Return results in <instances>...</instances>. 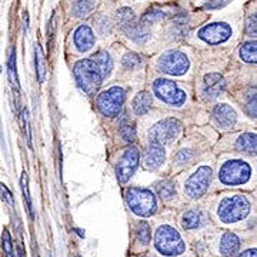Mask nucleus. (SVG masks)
I'll use <instances>...</instances> for the list:
<instances>
[{"label":"nucleus","instance_id":"36","mask_svg":"<svg viewBox=\"0 0 257 257\" xmlns=\"http://www.w3.org/2000/svg\"><path fill=\"white\" fill-rule=\"evenodd\" d=\"M0 194L3 196L2 199H5V202L9 203L10 206H15L13 197H12V193L9 192V189H8V187H6L3 183H0Z\"/></svg>","mask_w":257,"mask_h":257},{"label":"nucleus","instance_id":"35","mask_svg":"<svg viewBox=\"0 0 257 257\" xmlns=\"http://www.w3.org/2000/svg\"><path fill=\"white\" fill-rule=\"evenodd\" d=\"M23 124H25V133H26V142L28 146L32 149V133H30V121H29V111L25 109L23 110Z\"/></svg>","mask_w":257,"mask_h":257},{"label":"nucleus","instance_id":"30","mask_svg":"<svg viewBox=\"0 0 257 257\" xmlns=\"http://www.w3.org/2000/svg\"><path fill=\"white\" fill-rule=\"evenodd\" d=\"M165 18V13L163 12H160V10H152V12H149L146 13L142 20H140V25L143 26V28H149L153 22H156V20H160V19Z\"/></svg>","mask_w":257,"mask_h":257},{"label":"nucleus","instance_id":"20","mask_svg":"<svg viewBox=\"0 0 257 257\" xmlns=\"http://www.w3.org/2000/svg\"><path fill=\"white\" fill-rule=\"evenodd\" d=\"M35 66H36L37 82L43 83L46 79V60H45L43 52H42V47L39 45L35 46Z\"/></svg>","mask_w":257,"mask_h":257},{"label":"nucleus","instance_id":"7","mask_svg":"<svg viewBox=\"0 0 257 257\" xmlns=\"http://www.w3.org/2000/svg\"><path fill=\"white\" fill-rule=\"evenodd\" d=\"M250 176H251V169L243 160H229L221 166L219 172V179L221 183L230 184V186L246 183Z\"/></svg>","mask_w":257,"mask_h":257},{"label":"nucleus","instance_id":"14","mask_svg":"<svg viewBox=\"0 0 257 257\" xmlns=\"http://www.w3.org/2000/svg\"><path fill=\"white\" fill-rule=\"evenodd\" d=\"M213 119L219 127L231 128L236 124L237 116H236V111L233 110L229 104H219L213 110Z\"/></svg>","mask_w":257,"mask_h":257},{"label":"nucleus","instance_id":"40","mask_svg":"<svg viewBox=\"0 0 257 257\" xmlns=\"http://www.w3.org/2000/svg\"><path fill=\"white\" fill-rule=\"evenodd\" d=\"M239 257H256V248H250V250H246L243 251Z\"/></svg>","mask_w":257,"mask_h":257},{"label":"nucleus","instance_id":"29","mask_svg":"<svg viewBox=\"0 0 257 257\" xmlns=\"http://www.w3.org/2000/svg\"><path fill=\"white\" fill-rule=\"evenodd\" d=\"M94 8V2H76L73 6V12L76 16H87Z\"/></svg>","mask_w":257,"mask_h":257},{"label":"nucleus","instance_id":"28","mask_svg":"<svg viewBox=\"0 0 257 257\" xmlns=\"http://www.w3.org/2000/svg\"><path fill=\"white\" fill-rule=\"evenodd\" d=\"M120 135H121V138L126 143H133L135 139H136V128L132 123H124L120 127Z\"/></svg>","mask_w":257,"mask_h":257},{"label":"nucleus","instance_id":"31","mask_svg":"<svg viewBox=\"0 0 257 257\" xmlns=\"http://www.w3.org/2000/svg\"><path fill=\"white\" fill-rule=\"evenodd\" d=\"M2 246H3V251L6 253V257H15V254H13V243H12V237H10V233L8 230H3Z\"/></svg>","mask_w":257,"mask_h":257},{"label":"nucleus","instance_id":"17","mask_svg":"<svg viewBox=\"0 0 257 257\" xmlns=\"http://www.w3.org/2000/svg\"><path fill=\"white\" fill-rule=\"evenodd\" d=\"M240 248V240L234 233H224L220 241V253L224 257H234Z\"/></svg>","mask_w":257,"mask_h":257},{"label":"nucleus","instance_id":"9","mask_svg":"<svg viewBox=\"0 0 257 257\" xmlns=\"http://www.w3.org/2000/svg\"><path fill=\"white\" fill-rule=\"evenodd\" d=\"M155 94L160 100L170 106H182L186 101V93L179 89V86L167 79H157L153 84Z\"/></svg>","mask_w":257,"mask_h":257},{"label":"nucleus","instance_id":"2","mask_svg":"<svg viewBox=\"0 0 257 257\" xmlns=\"http://www.w3.org/2000/svg\"><path fill=\"white\" fill-rule=\"evenodd\" d=\"M126 202L130 210L140 217H149L156 211V197L147 189L130 187L126 192Z\"/></svg>","mask_w":257,"mask_h":257},{"label":"nucleus","instance_id":"27","mask_svg":"<svg viewBox=\"0 0 257 257\" xmlns=\"http://www.w3.org/2000/svg\"><path fill=\"white\" fill-rule=\"evenodd\" d=\"M22 192H23V197H25V202L28 204L29 214H30V219H35V213H33V204H32V197H30V192H29L28 186V175L23 173L22 176Z\"/></svg>","mask_w":257,"mask_h":257},{"label":"nucleus","instance_id":"15","mask_svg":"<svg viewBox=\"0 0 257 257\" xmlns=\"http://www.w3.org/2000/svg\"><path fill=\"white\" fill-rule=\"evenodd\" d=\"M73 40L76 47L80 50V52H89L93 46H94V35H93L92 29L89 26H79L76 29L73 35Z\"/></svg>","mask_w":257,"mask_h":257},{"label":"nucleus","instance_id":"34","mask_svg":"<svg viewBox=\"0 0 257 257\" xmlns=\"http://www.w3.org/2000/svg\"><path fill=\"white\" fill-rule=\"evenodd\" d=\"M246 109L250 117H256V89H251L248 93V101Z\"/></svg>","mask_w":257,"mask_h":257},{"label":"nucleus","instance_id":"24","mask_svg":"<svg viewBox=\"0 0 257 257\" xmlns=\"http://www.w3.org/2000/svg\"><path fill=\"white\" fill-rule=\"evenodd\" d=\"M156 192L162 200H170L176 196L175 183L170 180H163V182L156 184Z\"/></svg>","mask_w":257,"mask_h":257},{"label":"nucleus","instance_id":"18","mask_svg":"<svg viewBox=\"0 0 257 257\" xmlns=\"http://www.w3.org/2000/svg\"><path fill=\"white\" fill-rule=\"evenodd\" d=\"M90 60H93V63L97 66V69H99V72H100L103 79H106V77L110 74L111 69H113V62H111L110 55H109L106 50H99V52H96V53L92 56Z\"/></svg>","mask_w":257,"mask_h":257},{"label":"nucleus","instance_id":"39","mask_svg":"<svg viewBox=\"0 0 257 257\" xmlns=\"http://www.w3.org/2000/svg\"><path fill=\"white\" fill-rule=\"evenodd\" d=\"M192 157V153H190V150H182L179 155H177V160L180 162V163H184V162H187L189 159Z\"/></svg>","mask_w":257,"mask_h":257},{"label":"nucleus","instance_id":"38","mask_svg":"<svg viewBox=\"0 0 257 257\" xmlns=\"http://www.w3.org/2000/svg\"><path fill=\"white\" fill-rule=\"evenodd\" d=\"M227 3H230V2H220V0H216V2H206V5H204V8L206 9H220V8H223V6H226Z\"/></svg>","mask_w":257,"mask_h":257},{"label":"nucleus","instance_id":"41","mask_svg":"<svg viewBox=\"0 0 257 257\" xmlns=\"http://www.w3.org/2000/svg\"><path fill=\"white\" fill-rule=\"evenodd\" d=\"M18 254H19V257H25V254H23V250H22V247L18 248Z\"/></svg>","mask_w":257,"mask_h":257},{"label":"nucleus","instance_id":"33","mask_svg":"<svg viewBox=\"0 0 257 257\" xmlns=\"http://www.w3.org/2000/svg\"><path fill=\"white\" fill-rule=\"evenodd\" d=\"M138 236L140 243H143V244H147L150 241V229H149V224H147L146 221H142L139 224Z\"/></svg>","mask_w":257,"mask_h":257},{"label":"nucleus","instance_id":"3","mask_svg":"<svg viewBox=\"0 0 257 257\" xmlns=\"http://www.w3.org/2000/svg\"><path fill=\"white\" fill-rule=\"evenodd\" d=\"M155 246L165 256H179L186 250L180 234L170 226H160L157 229L155 234Z\"/></svg>","mask_w":257,"mask_h":257},{"label":"nucleus","instance_id":"16","mask_svg":"<svg viewBox=\"0 0 257 257\" xmlns=\"http://www.w3.org/2000/svg\"><path fill=\"white\" fill-rule=\"evenodd\" d=\"M166 153L163 146L150 145L146 150V155H145V167L147 170H156L157 167L163 165Z\"/></svg>","mask_w":257,"mask_h":257},{"label":"nucleus","instance_id":"8","mask_svg":"<svg viewBox=\"0 0 257 257\" xmlns=\"http://www.w3.org/2000/svg\"><path fill=\"white\" fill-rule=\"evenodd\" d=\"M157 67L162 73L173 74V76H180L184 74L189 67H190V62L187 59V56L179 52V50H169L163 55L160 56Z\"/></svg>","mask_w":257,"mask_h":257},{"label":"nucleus","instance_id":"42","mask_svg":"<svg viewBox=\"0 0 257 257\" xmlns=\"http://www.w3.org/2000/svg\"><path fill=\"white\" fill-rule=\"evenodd\" d=\"M76 257H80V256H76Z\"/></svg>","mask_w":257,"mask_h":257},{"label":"nucleus","instance_id":"32","mask_svg":"<svg viewBox=\"0 0 257 257\" xmlns=\"http://www.w3.org/2000/svg\"><path fill=\"white\" fill-rule=\"evenodd\" d=\"M142 63V59L136 53H126L123 57V66L126 69H135Z\"/></svg>","mask_w":257,"mask_h":257},{"label":"nucleus","instance_id":"26","mask_svg":"<svg viewBox=\"0 0 257 257\" xmlns=\"http://www.w3.org/2000/svg\"><path fill=\"white\" fill-rule=\"evenodd\" d=\"M184 229L192 230V229H197L200 226V214L196 213L194 210H189L184 213L183 216V221H182Z\"/></svg>","mask_w":257,"mask_h":257},{"label":"nucleus","instance_id":"25","mask_svg":"<svg viewBox=\"0 0 257 257\" xmlns=\"http://www.w3.org/2000/svg\"><path fill=\"white\" fill-rule=\"evenodd\" d=\"M8 74H9V80L13 86V89L19 92V77L18 69H16V52H15V49L10 52L9 62H8Z\"/></svg>","mask_w":257,"mask_h":257},{"label":"nucleus","instance_id":"4","mask_svg":"<svg viewBox=\"0 0 257 257\" xmlns=\"http://www.w3.org/2000/svg\"><path fill=\"white\" fill-rule=\"evenodd\" d=\"M250 211V203L243 196H231L223 199L219 204V219L223 223H234L243 220Z\"/></svg>","mask_w":257,"mask_h":257},{"label":"nucleus","instance_id":"5","mask_svg":"<svg viewBox=\"0 0 257 257\" xmlns=\"http://www.w3.org/2000/svg\"><path fill=\"white\" fill-rule=\"evenodd\" d=\"M180 132H182V123L175 117L160 120L152 127L149 133L150 145H157V146L169 145L179 138Z\"/></svg>","mask_w":257,"mask_h":257},{"label":"nucleus","instance_id":"10","mask_svg":"<svg viewBox=\"0 0 257 257\" xmlns=\"http://www.w3.org/2000/svg\"><path fill=\"white\" fill-rule=\"evenodd\" d=\"M210 180L211 169L207 166H202L189 177V180L186 182V186H184V192L189 197L197 199L207 192V189L210 186Z\"/></svg>","mask_w":257,"mask_h":257},{"label":"nucleus","instance_id":"12","mask_svg":"<svg viewBox=\"0 0 257 257\" xmlns=\"http://www.w3.org/2000/svg\"><path fill=\"white\" fill-rule=\"evenodd\" d=\"M199 37L209 45H220L231 37V28L227 23H211L200 29Z\"/></svg>","mask_w":257,"mask_h":257},{"label":"nucleus","instance_id":"37","mask_svg":"<svg viewBox=\"0 0 257 257\" xmlns=\"http://www.w3.org/2000/svg\"><path fill=\"white\" fill-rule=\"evenodd\" d=\"M247 33L250 36L256 37V13L251 15L247 20Z\"/></svg>","mask_w":257,"mask_h":257},{"label":"nucleus","instance_id":"21","mask_svg":"<svg viewBox=\"0 0 257 257\" xmlns=\"http://www.w3.org/2000/svg\"><path fill=\"white\" fill-rule=\"evenodd\" d=\"M236 146L239 149L240 152H244V153H256V135L253 133H244L237 139V143Z\"/></svg>","mask_w":257,"mask_h":257},{"label":"nucleus","instance_id":"19","mask_svg":"<svg viewBox=\"0 0 257 257\" xmlns=\"http://www.w3.org/2000/svg\"><path fill=\"white\" fill-rule=\"evenodd\" d=\"M152 103H153V99H152V94L147 92H140L136 94V97L133 99V111L138 114V116H142V114H146L147 111L150 110L152 107Z\"/></svg>","mask_w":257,"mask_h":257},{"label":"nucleus","instance_id":"23","mask_svg":"<svg viewBox=\"0 0 257 257\" xmlns=\"http://www.w3.org/2000/svg\"><path fill=\"white\" fill-rule=\"evenodd\" d=\"M116 20L120 25V28L123 29V30H126V29L133 26L136 23V16H135L133 10L127 9V8H121L116 13Z\"/></svg>","mask_w":257,"mask_h":257},{"label":"nucleus","instance_id":"6","mask_svg":"<svg viewBox=\"0 0 257 257\" xmlns=\"http://www.w3.org/2000/svg\"><path fill=\"white\" fill-rule=\"evenodd\" d=\"M124 99H126V92L119 86H114L99 94L97 101H96L97 109L106 117H116L123 107Z\"/></svg>","mask_w":257,"mask_h":257},{"label":"nucleus","instance_id":"13","mask_svg":"<svg viewBox=\"0 0 257 257\" xmlns=\"http://www.w3.org/2000/svg\"><path fill=\"white\" fill-rule=\"evenodd\" d=\"M226 87V82L223 76L219 73H209L204 76V83H203V94L207 99H214L220 94Z\"/></svg>","mask_w":257,"mask_h":257},{"label":"nucleus","instance_id":"11","mask_svg":"<svg viewBox=\"0 0 257 257\" xmlns=\"http://www.w3.org/2000/svg\"><path fill=\"white\" fill-rule=\"evenodd\" d=\"M139 160H140V156H139V152L136 147H128L127 150H124L123 156L120 157L117 169H116L117 179H119L120 183H127L128 180L132 179L135 170L138 169Z\"/></svg>","mask_w":257,"mask_h":257},{"label":"nucleus","instance_id":"22","mask_svg":"<svg viewBox=\"0 0 257 257\" xmlns=\"http://www.w3.org/2000/svg\"><path fill=\"white\" fill-rule=\"evenodd\" d=\"M240 57L246 63H256L257 43L256 40H250L240 47Z\"/></svg>","mask_w":257,"mask_h":257},{"label":"nucleus","instance_id":"1","mask_svg":"<svg viewBox=\"0 0 257 257\" xmlns=\"http://www.w3.org/2000/svg\"><path fill=\"white\" fill-rule=\"evenodd\" d=\"M74 79L79 84V87L87 94H94L101 86L103 77L97 69V66L93 63L90 59H83L74 64L73 69Z\"/></svg>","mask_w":257,"mask_h":257}]
</instances>
